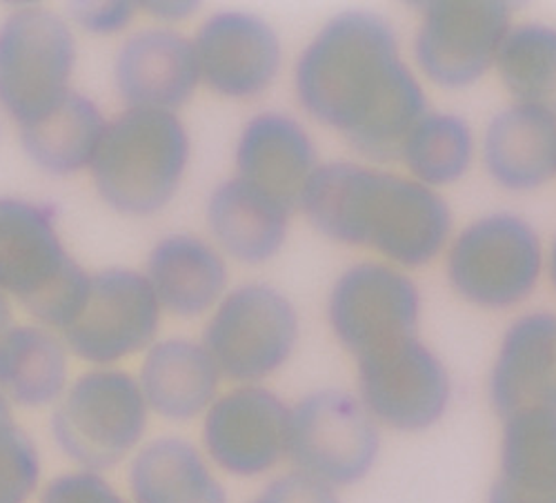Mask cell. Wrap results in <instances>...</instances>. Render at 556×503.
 Wrapping results in <instances>:
<instances>
[{
  "instance_id": "7a4b0ae2",
  "label": "cell",
  "mask_w": 556,
  "mask_h": 503,
  "mask_svg": "<svg viewBox=\"0 0 556 503\" xmlns=\"http://www.w3.org/2000/svg\"><path fill=\"white\" fill-rule=\"evenodd\" d=\"M296 210L323 239L372 250L407 272L441 259L454 237L443 192L365 161H323Z\"/></svg>"
},
{
  "instance_id": "277c9868",
  "label": "cell",
  "mask_w": 556,
  "mask_h": 503,
  "mask_svg": "<svg viewBox=\"0 0 556 503\" xmlns=\"http://www.w3.org/2000/svg\"><path fill=\"white\" fill-rule=\"evenodd\" d=\"M91 274L70 256L56 223L38 203L0 199V294L42 328L63 335L80 314Z\"/></svg>"
},
{
  "instance_id": "d6a6232c",
  "label": "cell",
  "mask_w": 556,
  "mask_h": 503,
  "mask_svg": "<svg viewBox=\"0 0 556 503\" xmlns=\"http://www.w3.org/2000/svg\"><path fill=\"white\" fill-rule=\"evenodd\" d=\"M199 8L201 3H197V0H146V3H138V10H143L156 21V25L163 27L185 23L199 12Z\"/></svg>"
},
{
  "instance_id": "5bb4252c",
  "label": "cell",
  "mask_w": 556,
  "mask_h": 503,
  "mask_svg": "<svg viewBox=\"0 0 556 503\" xmlns=\"http://www.w3.org/2000/svg\"><path fill=\"white\" fill-rule=\"evenodd\" d=\"M201 83L227 101H254L283 72L281 34L261 14L218 10L192 36Z\"/></svg>"
},
{
  "instance_id": "4fadbf2b",
  "label": "cell",
  "mask_w": 556,
  "mask_h": 503,
  "mask_svg": "<svg viewBox=\"0 0 556 503\" xmlns=\"http://www.w3.org/2000/svg\"><path fill=\"white\" fill-rule=\"evenodd\" d=\"M358 399L379 426L421 432L439 424L450 405L445 363L419 335L356 359Z\"/></svg>"
},
{
  "instance_id": "4316f807",
  "label": "cell",
  "mask_w": 556,
  "mask_h": 503,
  "mask_svg": "<svg viewBox=\"0 0 556 503\" xmlns=\"http://www.w3.org/2000/svg\"><path fill=\"white\" fill-rule=\"evenodd\" d=\"M477 154L479 141L470 121L430 108L407 131L396 161L403 174L443 192L470 174Z\"/></svg>"
},
{
  "instance_id": "2e32d148",
  "label": "cell",
  "mask_w": 556,
  "mask_h": 503,
  "mask_svg": "<svg viewBox=\"0 0 556 503\" xmlns=\"http://www.w3.org/2000/svg\"><path fill=\"white\" fill-rule=\"evenodd\" d=\"M114 83L127 108L178 114L203 85L194 40L163 25L134 32L118 48Z\"/></svg>"
},
{
  "instance_id": "e575fe53",
  "label": "cell",
  "mask_w": 556,
  "mask_h": 503,
  "mask_svg": "<svg viewBox=\"0 0 556 503\" xmlns=\"http://www.w3.org/2000/svg\"><path fill=\"white\" fill-rule=\"evenodd\" d=\"M12 324V303L8 297L0 294V335H3Z\"/></svg>"
},
{
  "instance_id": "9c48e42d",
  "label": "cell",
  "mask_w": 556,
  "mask_h": 503,
  "mask_svg": "<svg viewBox=\"0 0 556 503\" xmlns=\"http://www.w3.org/2000/svg\"><path fill=\"white\" fill-rule=\"evenodd\" d=\"M513 25L507 0H430L414 32L412 67L434 87L468 89L494 70Z\"/></svg>"
},
{
  "instance_id": "52a82bcc",
  "label": "cell",
  "mask_w": 556,
  "mask_h": 503,
  "mask_svg": "<svg viewBox=\"0 0 556 503\" xmlns=\"http://www.w3.org/2000/svg\"><path fill=\"white\" fill-rule=\"evenodd\" d=\"M299 339L301 316L292 299L271 284L245 281L207 314L201 343L223 379L256 386L283 368Z\"/></svg>"
},
{
  "instance_id": "e0dca14e",
  "label": "cell",
  "mask_w": 556,
  "mask_h": 503,
  "mask_svg": "<svg viewBox=\"0 0 556 503\" xmlns=\"http://www.w3.org/2000/svg\"><path fill=\"white\" fill-rule=\"evenodd\" d=\"M320 163L312 131L281 110L254 114L235 148V176L292 210Z\"/></svg>"
},
{
  "instance_id": "d590c367",
  "label": "cell",
  "mask_w": 556,
  "mask_h": 503,
  "mask_svg": "<svg viewBox=\"0 0 556 503\" xmlns=\"http://www.w3.org/2000/svg\"><path fill=\"white\" fill-rule=\"evenodd\" d=\"M12 403L5 399V394L3 392H0V422H3V419H10V417H14V413H12Z\"/></svg>"
},
{
  "instance_id": "f546056e",
  "label": "cell",
  "mask_w": 556,
  "mask_h": 503,
  "mask_svg": "<svg viewBox=\"0 0 556 503\" xmlns=\"http://www.w3.org/2000/svg\"><path fill=\"white\" fill-rule=\"evenodd\" d=\"M38 503H134L101 473L72 470L54 477L40 490Z\"/></svg>"
},
{
  "instance_id": "603a6c76",
  "label": "cell",
  "mask_w": 556,
  "mask_h": 503,
  "mask_svg": "<svg viewBox=\"0 0 556 503\" xmlns=\"http://www.w3.org/2000/svg\"><path fill=\"white\" fill-rule=\"evenodd\" d=\"M490 503H556V410L503 419Z\"/></svg>"
},
{
  "instance_id": "4dcf8cb0",
  "label": "cell",
  "mask_w": 556,
  "mask_h": 503,
  "mask_svg": "<svg viewBox=\"0 0 556 503\" xmlns=\"http://www.w3.org/2000/svg\"><path fill=\"white\" fill-rule=\"evenodd\" d=\"M136 12L138 3L129 0H80L67 5L70 21L97 36H112L127 29Z\"/></svg>"
},
{
  "instance_id": "cb8c5ba5",
  "label": "cell",
  "mask_w": 556,
  "mask_h": 503,
  "mask_svg": "<svg viewBox=\"0 0 556 503\" xmlns=\"http://www.w3.org/2000/svg\"><path fill=\"white\" fill-rule=\"evenodd\" d=\"M129 499L134 503H227L201 448L182 437H159L129 460Z\"/></svg>"
},
{
  "instance_id": "7c38bea8",
  "label": "cell",
  "mask_w": 556,
  "mask_h": 503,
  "mask_svg": "<svg viewBox=\"0 0 556 503\" xmlns=\"http://www.w3.org/2000/svg\"><path fill=\"white\" fill-rule=\"evenodd\" d=\"M163 310L143 272L108 267L91 274L87 301L61 335L70 354L91 368L146 354L159 339Z\"/></svg>"
},
{
  "instance_id": "7402d4cb",
  "label": "cell",
  "mask_w": 556,
  "mask_h": 503,
  "mask_svg": "<svg viewBox=\"0 0 556 503\" xmlns=\"http://www.w3.org/2000/svg\"><path fill=\"white\" fill-rule=\"evenodd\" d=\"M136 379L150 413L185 424L207 413L218 397L223 375L201 341L172 337L146 352Z\"/></svg>"
},
{
  "instance_id": "8fae6325",
  "label": "cell",
  "mask_w": 556,
  "mask_h": 503,
  "mask_svg": "<svg viewBox=\"0 0 556 503\" xmlns=\"http://www.w3.org/2000/svg\"><path fill=\"white\" fill-rule=\"evenodd\" d=\"M424 297L407 269L381 259L348 265L328 294V324L354 356L419 335Z\"/></svg>"
},
{
  "instance_id": "5b68a950",
  "label": "cell",
  "mask_w": 556,
  "mask_h": 503,
  "mask_svg": "<svg viewBox=\"0 0 556 503\" xmlns=\"http://www.w3.org/2000/svg\"><path fill=\"white\" fill-rule=\"evenodd\" d=\"M445 277L466 303L498 312L523 305L545 274V246L517 212H490L454 232L445 250Z\"/></svg>"
},
{
  "instance_id": "ba28073f",
  "label": "cell",
  "mask_w": 556,
  "mask_h": 503,
  "mask_svg": "<svg viewBox=\"0 0 556 503\" xmlns=\"http://www.w3.org/2000/svg\"><path fill=\"white\" fill-rule=\"evenodd\" d=\"M76 38L61 14L27 5L0 25V108L18 129L48 116L72 91Z\"/></svg>"
},
{
  "instance_id": "8992f818",
  "label": "cell",
  "mask_w": 556,
  "mask_h": 503,
  "mask_svg": "<svg viewBox=\"0 0 556 503\" xmlns=\"http://www.w3.org/2000/svg\"><path fill=\"white\" fill-rule=\"evenodd\" d=\"M150 415L136 377L121 368H91L56 401L50 430L70 462L103 475L143 445Z\"/></svg>"
},
{
  "instance_id": "d4e9b609",
  "label": "cell",
  "mask_w": 556,
  "mask_h": 503,
  "mask_svg": "<svg viewBox=\"0 0 556 503\" xmlns=\"http://www.w3.org/2000/svg\"><path fill=\"white\" fill-rule=\"evenodd\" d=\"M70 386L63 337L38 324H12L0 335V392L12 405L54 407Z\"/></svg>"
},
{
  "instance_id": "6da1fadb",
  "label": "cell",
  "mask_w": 556,
  "mask_h": 503,
  "mask_svg": "<svg viewBox=\"0 0 556 503\" xmlns=\"http://www.w3.org/2000/svg\"><path fill=\"white\" fill-rule=\"evenodd\" d=\"M292 83L299 108L375 165L396 161L407 131L430 110L394 25L369 10H343L323 23L301 50Z\"/></svg>"
},
{
  "instance_id": "ffe728a7",
  "label": "cell",
  "mask_w": 556,
  "mask_h": 503,
  "mask_svg": "<svg viewBox=\"0 0 556 503\" xmlns=\"http://www.w3.org/2000/svg\"><path fill=\"white\" fill-rule=\"evenodd\" d=\"M294 212L245 180L229 176L212 190L205 205L210 241L227 261L265 265L286 248Z\"/></svg>"
},
{
  "instance_id": "484cf974",
  "label": "cell",
  "mask_w": 556,
  "mask_h": 503,
  "mask_svg": "<svg viewBox=\"0 0 556 503\" xmlns=\"http://www.w3.org/2000/svg\"><path fill=\"white\" fill-rule=\"evenodd\" d=\"M105 125L99 105L72 89L48 116L23 127L18 139L38 169L52 176H72L89 169Z\"/></svg>"
},
{
  "instance_id": "44dd1931",
  "label": "cell",
  "mask_w": 556,
  "mask_h": 503,
  "mask_svg": "<svg viewBox=\"0 0 556 503\" xmlns=\"http://www.w3.org/2000/svg\"><path fill=\"white\" fill-rule=\"evenodd\" d=\"M143 274L161 310L178 318L207 316L229 290V261L210 239L188 232L159 239Z\"/></svg>"
},
{
  "instance_id": "d6986e66",
  "label": "cell",
  "mask_w": 556,
  "mask_h": 503,
  "mask_svg": "<svg viewBox=\"0 0 556 503\" xmlns=\"http://www.w3.org/2000/svg\"><path fill=\"white\" fill-rule=\"evenodd\" d=\"M479 154L488 178L498 190L539 192L556 180V116L513 101L490 116Z\"/></svg>"
},
{
  "instance_id": "836d02e7",
  "label": "cell",
  "mask_w": 556,
  "mask_h": 503,
  "mask_svg": "<svg viewBox=\"0 0 556 503\" xmlns=\"http://www.w3.org/2000/svg\"><path fill=\"white\" fill-rule=\"evenodd\" d=\"M545 274H547V279H549L554 292H556V237L552 239L549 248L545 250Z\"/></svg>"
},
{
  "instance_id": "3957f363",
  "label": "cell",
  "mask_w": 556,
  "mask_h": 503,
  "mask_svg": "<svg viewBox=\"0 0 556 503\" xmlns=\"http://www.w3.org/2000/svg\"><path fill=\"white\" fill-rule=\"evenodd\" d=\"M190 154V131L176 112L127 108L108 121L89 174L108 208L152 216L178 194Z\"/></svg>"
},
{
  "instance_id": "ac0fdd59",
  "label": "cell",
  "mask_w": 556,
  "mask_h": 503,
  "mask_svg": "<svg viewBox=\"0 0 556 503\" xmlns=\"http://www.w3.org/2000/svg\"><path fill=\"white\" fill-rule=\"evenodd\" d=\"M490 403L501 419L556 410V314L532 310L505 330L492 373Z\"/></svg>"
},
{
  "instance_id": "9a60e30c",
  "label": "cell",
  "mask_w": 556,
  "mask_h": 503,
  "mask_svg": "<svg viewBox=\"0 0 556 503\" xmlns=\"http://www.w3.org/2000/svg\"><path fill=\"white\" fill-rule=\"evenodd\" d=\"M290 407L271 390L237 386L203 415L207 462L231 477H261L286 460Z\"/></svg>"
},
{
  "instance_id": "f1b7e54d",
  "label": "cell",
  "mask_w": 556,
  "mask_h": 503,
  "mask_svg": "<svg viewBox=\"0 0 556 503\" xmlns=\"http://www.w3.org/2000/svg\"><path fill=\"white\" fill-rule=\"evenodd\" d=\"M42 464L31 437L14 422H0V503H27L40 486Z\"/></svg>"
},
{
  "instance_id": "30bf717a",
  "label": "cell",
  "mask_w": 556,
  "mask_h": 503,
  "mask_svg": "<svg viewBox=\"0 0 556 503\" xmlns=\"http://www.w3.org/2000/svg\"><path fill=\"white\" fill-rule=\"evenodd\" d=\"M379 452V424L356 394L316 390L290 407L286 456L294 470L345 488L372 473Z\"/></svg>"
},
{
  "instance_id": "1f68e13d",
  "label": "cell",
  "mask_w": 556,
  "mask_h": 503,
  "mask_svg": "<svg viewBox=\"0 0 556 503\" xmlns=\"http://www.w3.org/2000/svg\"><path fill=\"white\" fill-rule=\"evenodd\" d=\"M250 503H341L334 488L320 483L299 470L274 479Z\"/></svg>"
},
{
  "instance_id": "83f0119b",
  "label": "cell",
  "mask_w": 556,
  "mask_h": 503,
  "mask_svg": "<svg viewBox=\"0 0 556 503\" xmlns=\"http://www.w3.org/2000/svg\"><path fill=\"white\" fill-rule=\"evenodd\" d=\"M494 72L515 103L556 116V25L515 21L501 45Z\"/></svg>"
}]
</instances>
